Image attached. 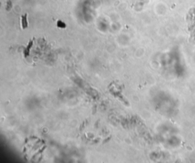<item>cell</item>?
Returning <instances> with one entry per match:
<instances>
[{
	"mask_svg": "<svg viewBox=\"0 0 195 163\" xmlns=\"http://www.w3.org/2000/svg\"><path fill=\"white\" fill-rule=\"evenodd\" d=\"M27 14L21 16V26L23 29H25L27 27V25H28V23H27Z\"/></svg>",
	"mask_w": 195,
	"mask_h": 163,
	"instance_id": "6da1fadb",
	"label": "cell"
}]
</instances>
